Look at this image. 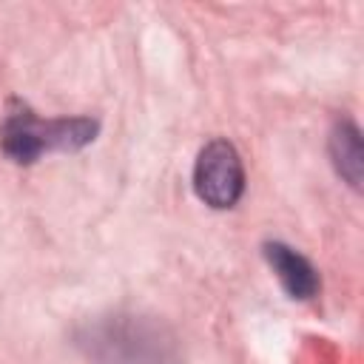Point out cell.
Listing matches in <instances>:
<instances>
[{
    "instance_id": "cell-2",
    "label": "cell",
    "mask_w": 364,
    "mask_h": 364,
    "mask_svg": "<svg viewBox=\"0 0 364 364\" xmlns=\"http://www.w3.org/2000/svg\"><path fill=\"white\" fill-rule=\"evenodd\" d=\"M193 191L196 196L216 208H233L245 193V168L239 159V151L228 139L208 142L193 165Z\"/></svg>"
},
{
    "instance_id": "cell-4",
    "label": "cell",
    "mask_w": 364,
    "mask_h": 364,
    "mask_svg": "<svg viewBox=\"0 0 364 364\" xmlns=\"http://www.w3.org/2000/svg\"><path fill=\"white\" fill-rule=\"evenodd\" d=\"M330 156L336 171L344 176V182L358 188L364 168V148H361V131L350 119L336 122V128L330 131Z\"/></svg>"
},
{
    "instance_id": "cell-3",
    "label": "cell",
    "mask_w": 364,
    "mask_h": 364,
    "mask_svg": "<svg viewBox=\"0 0 364 364\" xmlns=\"http://www.w3.org/2000/svg\"><path fill=\"white\" fill-rule=\"evenodd\" d=\"M264 259L270 264V270L276 273L279 284L284 287V293L290 299H313L321 287V279H318V270L293 247L282 245V242H267L264 245Z\"/></svg>"
},
{
    "instance_id": "cell-1",
    "label": "cell",
    "mask_w": 364,
    "mask_h": 364,
    "mask_svg": "<svg viewBox=\"0 0 364 364\" xmlns=\"http://www.w3.org/2000/svg\"><path fill=\"white\" fill-rule=\"evenodd\" d=\"M100 125L91 117L40 119L28 105L11 102L0 122V148L11 162L31 165L46 151H77L97 136Z\"/></svg>"
}]
</instances>
